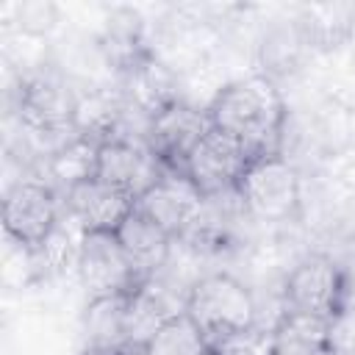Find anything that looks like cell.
I'll list each match as a JSON object with an SVG mask.
<instances>
[{"instance_id":"obj_8","label":"cell","mask_w":355,"mask_h":355,"mask_svg":"<svg viewBox=\"0 0 355 355\" xmlns=\"http://www.w3.org/2000/svg\"><path fill=\"white\" fill-rule=\"evenodd\" d=\"M58 200L47 183L17 180L3 197V230L8 241L39 247L58 225Z\"/></svg>"},{"instance_id":"obj_11","label":"cell","mask_w":355,"mask_h":355,"mask_svg":"<svg viewBox=\"0 0 355 355\" xmlns=\"http://www.w3.org/2000/svg\"><path fill=\"white\" fill-rule=\"evenodd\" d=\"M164 169L155 161V155L147 150V144L130 141V139H114L100 144L97 158V180L122 189L133 200H139L147 189H153L161 180Z\"/></svg>"},{"instance_id":"obj_17","label":"cell","mask_w":355,"mask_h":355,"mask_svg":"<svg viewBox=\"0 0 355 355\" xmlns=\"http://www.w3.org/2000/svg\"><path fill=\"white\" fill-rule=\"evenodd\" d=\"M130 294H108V297L89 300L86 313H83L86 349L116 352L128 344V302H130Z\"/></svg>"},{"instance_id":"obj_5","label":"cell","mask_w":355,"mask_h":355,"mask_svg":"<svg viewBox=\"0 0 355 355\" xmlns=\"http://www.w3.org/2000/svg\"><path fill=\"white\" fill-rule=\"evenodd\" d=\"M252 161V153L236 136L211 125L189 153L183 175L197 186L202 197H219L239 189V180Z\"/></svg>"},{"instance_id":"obj_6","label":"cell","mask_w":355,"mask_h":355,"mask_svg":"<svg viewBox=\"0 0 355 355\" xmlns=\"http://www.w3.org/2000/svg\"><path fill=\"white\" fill-rule=\"evenodd\" d=\"M78 277L89 300L108 297V294H130L144 283V277L136 272V266L130 263V258L125 255L114 233L83 236L80 258H78Z\"/></svg>"},{"instance_id":"obj_23","label":"cell","mask_w":355,"mask_h":355,"mask_svg":"<svg viewBox=\"0 0 355 355\" xmlns=\"http://www.w3.org/2000/svg\"><path fill=\"white\" fill-rule=\"evenodd\" d=\"M324 178L330 191L344 200L355 197V147H341L324 155Z\"/></svg>"},{"instance_id":"obj_2","label":"cell","mask_w":355,"mask_h":355,"mask_svg":"<svg viewBox=\"0 0 355 355\" xmlns=\"http://www.w3.org/2000/svg\"><path fill=\"white\" fill-rule=\"evenodd\" d=\"M186 313L200 327L208 347H219L227 338L252 330L258 322L252 291L230 272H211L197 277L186 294Z\"/></svg>"},{"instance_id":"obj_4","label":"cell","mask_w":355,"mask_h":355,"mask_svg":"<svg viewBox=\"0 0 355 355\" xmlns=\"http://www.w3.org/2000/svg\"><path fill=\"white\" fill-rule=\"evenodd\" d=\"M239 197L255 222H291L300 216L302 208V183L300 172L286 155H266L255 158L244 178L239 180Z\"/></svg>"},{"instance_id":"obj_13","label":"cell","mask_w":355,"mask_h":355,"mask_svg":"<svg viewBox=\"0 0 355 355\" xmlns=\"http://www.w3.org/2000/svg\"><path fill=\"white\" fill-rule=\"evenodd\" d=\"M122 80H125L122 97L144 119H153L164 108L180 103V80L155 53L139 61L136 67H130L122 75Z\"/></svg>"},{"instance_id":"obj_16","label":"cell","mask_w":355,"mask_h":355,"mask_svg":"<svg viewBox=\"0 0 355 355\" xmlns=\"http://www.w3.org/2000/svg\"><path fill=\"white\" fill-rule=\"evenodd\" d=\"M125 114H128V100L122 94H111L105 89H89L75 97L72 130L80 139L105 144L122 139Z\"/></svg>"},{"instance_id":"obj_10","label":"cell","mask_w":355,"mask_h":355,"mask_svg":"<svg viewBox=\"0 0 355 355\" xmlns=\"http://www.w3.org/2000/svg\"><path fill=\"white\" fill-rule=\"evenodd\" d=\"M136 208L147 214L155 225H161L172 239H180L200 219L205 197L186 175L164 172L161 180L136 200Z\"/></svg>"},{"instance_id":"obj_12","label":"cell","mask_w":355,"mask_h":355,"mask_svg":"<svg viewBox=\"0 0 355 355\" xmlns=\"http://www.w3.org/2000/svg\"><path fill=\"white\" fill-rule=\"evenodd\" d=\"M133 208L136 200L130 194L97 178L67 191V211L80 222L86 233H116Z\"/></svg>"},{"instance_id":"obj_15","label":"cell","mask_w":355,"mask_h":355,"mask_svg":"<svg viewBox=\"0 0 355 355\" xmlns=\"http://www.w3.org/2000/svg\"><path fill=\"white\" fill-rule=\"evenodd\" d=\"M114 236L144 280H150L153 275L161 272V266L166 263V258L172 252V241H175L161 225H155L139 208H133L125 216V222L116 227Z\"/></svg>"},{"instance_id":"obj_20","label":"cell","mask_w":355,"mask_h":355,"mask_svg":"<svg viewBox=\"0 0 355 355\" xmlns=\"http://www.w3.org/2000/svg\"><path fill=\"white\" fill-rule=\"evenodd\" d=\"M208 349L205 336L200 333V327L189 319V313H178L172 316L166 324H161L150 341L141 347L144 355H202Z\"/></svg>"},{"instance_id":"obj_1","label":"cell","mask_w":355,"mask_h":355,"mask_svg":"<svg viewBox=\"0 0 355 355\" xmlns=\"http://www.w3.org/2000/svg\"><path fill=\"white\" fill-rule=\"evenodd\" d=\"M208 119L214 128L236 136L252 158L283 155L288 108L277 83L266 75L230 80L211 103Z\"/></svg>"},{"instance_id":"obj_25","label":"cell","mask_w":355,"mask_h":355,"mask_svg":"<svg viewBox=\"0 0 355 355\" xmlns=\"http://www.w3.org/2000/svg\"><path fill=\"white\" fill-rule=\"evenodd\" d=\"M80 355H116V352H108V349H83Z\"/></svg>"},{"instance_id":"obj_24","label":"cell","mask_w":355,"mask_h":355,"mask_svg":"<svg viewBox=\"0 0 355 355\" xmlns=\"http://www.w3.org/2000/svg\"><path fill=\"white\" fill-rule=\"evenodd\" d=\"M327 352L330 355H355V311L352 308L330 322Z\"/></svg>"},{"instance_id":"obj_14","label":"cell","mask_w":355,"mask_h":355,"mask_svg":"<svg viewBox=\"0 0 355 355\" xmlns=\"http://www.w3.org/2000/svg\"><path fill=\"white\" fill-rule=\"evenodd\" d=\"M294 28L305 47L333 53L355 39V6L349 3H313L302 6Z\"/></svg>"},{"instance_id":"obj_7","label":"cell","mask_w":355,"mask_h":355,"mask_svg":"<svg viewBox=\"0 0 355 355\" xmlns=\"http://www.w3.org/2000/svg\"><path fill=\"white\" fill-rule=\"evenodd\" d=\"M75 97L50 75L31 72L22 75L17 89V114L22 128L36 139H55L72 133Z\"/></svg>"},{"instance_id":"obj_22","label":"cell","mask_w":355,"mask_h":355,"mask_svg":"<svg viewBox=\"0 0 355 355\" xmlns=\"http://www.w3.org/2000/svg\"><path fill=\"white\" fill-rule=\"evenodd\" d=\"M305 44L297 33V28L291 25L269 31L261 42V64H263V75L269 80H275V75H288L291 69L300 67V55H302Z\"/></svg>"},{"instance_id":"obj_9","label":"cell","mask_w":355,"mask_h":355,"mask_svg":"<svg viewBox=\"0 0 355 355\" xmlns=\"http://www.w3.org/2000/svg\"><path fill=\"white\" fill-rule=\"evenodd\" d=\"M208 128H211L208 111H200L180 100L147 122L144 144L155 155V161L161 164L164 172L183 175L189 153L197 147V141L205 136Z\"/></svg>"},{"instance_id":"obj_26","label":"cell","mask_w":355,"mask_h":355,"mask_svg":"<svg viewBox=\"0 0 355 355\" xmlns=\"http://www.w3.org/2000/svg\"><path fill=\"white\" fill-rule=\"evenodd\" d=\"M202 355H222V352H216V349H211V347H208V349H205Z\"/></svg>"},{"instance_id":"obj_3","label":"cell","mask_w":355,"mask_h":355,"mask_svg":"<svg viewBox=\"0 0 355 355\" xmlns=\"http://www.w3.org/2000/svg\"><path fill=\"white\" fill-rule=\"evenodd\" d=\"M349 302H352V283L347 269L319 252L297 261L283 283L286 311L333 322L352 308Z\"/></svg>"},{"instance_id":"obj_21","label":"cell","mask_w":355,"mask_h":355,"mask_svg":"<svg viewBox=\"0 0 355 355\" xmlns=\"http://www.w3.org/2000/svg\"><path fill=\"white\" fill-rule=\"evenodd\" d=\"M3 14H8V22L19 36L25 39H47L58 22H61V8L53 0H22V3H11L3 8Z\"/></svg>"},{"instance_id":"obj_19","label":"cell","mask_w":355,"mask_h":355,"mask_svg":"<svg viewBox=\"0 0 355 355\" xmlns=\"http://www.w3.org/2000/svg\"><path fill=\"white\" fill-rule=\"evenodd\" d=\"M97 158H100L97 141L72 136L64 147H58L47 158V172L64 191H69V189L97 178Z\"/></svg>"},{"instance_id":"obj_18","label":"cell","mask_w":355,"mask_h":355,"mask_svg":"<svg viewBox=\"0 0 355 355\" xmlns=\"http://www.w3.org/2000/svg\"><path fill=\"white\" fill-rule=\"evenodd\" d=\"M327 333L330 322L283 308L272 324V355H330Z\"/></svg>"}]
</instances>
